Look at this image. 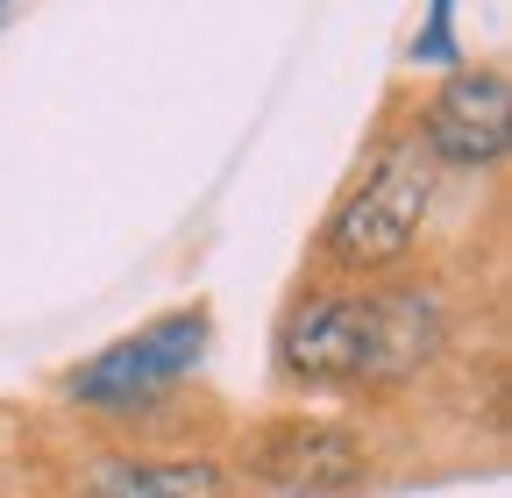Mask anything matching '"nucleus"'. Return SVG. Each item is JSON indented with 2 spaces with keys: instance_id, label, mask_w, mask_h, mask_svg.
Instances as JSON below:
<instances>
[{
  "instance_id": "nucleus-1",
  "label": "nucleus",
  "mask_w": 512,
  "mask_h": 498,
  "mask_svg": "<svg viewBox=\"0 0 512 498\" xmlns=\"http://www.w3.org/2000/svg\"><path fill=\"white\" fill-rule=\"evenodd\" d=\"M448 342V306L434 285H299L271 335V370L285 392H384L420 378Z\"/></svg>"
},
{
  "instance_id": "nucleus-2",
  "label": "nucleus",
  "mask_w": 512,
  "mask_h": 498,
  "mask_svg": "<svg viewBox=\"0 0 512 498\" xmlns=\"http://www.w3.org/2000/svg\"><path fill=\"white\" fill-rule=\"evenodd\" d=\"M434 157L420 150L413 121L406 129H384L363 157V171L349 178V193L328 207L313 235V264L335 271L342 285H377L392 278L399 264H413V249L427 235L434 214Z\"/></svg>"
},
{
  "instance_id": "nucleus-3",
  "label": "nucleus",
  "mask_w": 512,
  "mask_h": 498,
  "mask_svg": "<svg viewBox=\"0 0 512 498\" xmlns=\"http://www.w3.org/2000/svg\"><path fill=\"white\" fill-rule=\"evenodd\" d=\"M207 349H214L207 299L171 306V314L143 321L136 335H121V342L93 349L86 363H72L64 370V399L79 413H100V420H136V413L164 406L185 378H200Z\"/></svg>"
},
{
  "instance_id": "nucleus-4",
  "label": "nucleus",
  "mask_w": 512,
  "mask_h": 498,
  "mask_svg": "<svg viewBox=\"0 0 512 498\" xmlns=\"http://www.w3.org/2000/svg\"><path fill=\"white\" fill-rule=\"evenodd\" d=\"M249 477L271 484L285 498H356L377 470L363 427L328 420V413H278V420H256L249 427Z\"/></svg>"
},
{
  "instance_id": "nucleus-5",
  "label": "nucleus",
  "mask_w": 512,
  "mask_h": 498,
  "mask_svg": "<svg viewBox=\"0 0 512 498\" xmlns=\"http://www.w3.org/2000/svg\"><path fill=\"white\" fill-rule=\"evenodd\" d=\"M413 136L434 171H498L512 143V86L498 65H456L427 107L413 114Z\"/></svg>"
},
{
  "instance_id": "nucleus-6",
  "label": "nucleus",
  "mask_w": 512,
  "mask_h": 498,
  "mask_svg": "<svg viewBox=\"0 0 512 498\" xmlns=\"http://www.w3.org/2000/svg\"><path fill=\"white\" fill-rule=\"evenodd\" d=\"M72 498H235L214 456H93Z\"/></svg>"
},
{
  "instance_id": "nucleus-7",
  "label": "nucleus",
  "mask_w": 512,
  "mask_h": 498,
  "mask_svg": "<svg viewBox=\"0 0 512 498\" xmlns=\"http://www.w3.org/2000/svg\"><path fill=\"white\" fill-rule=\"evenodd\" d=\"M413 65H441V72H456L463 65V43H456V8L448 0H434L420 36H413Z\"/></svg>"
},
{
  "instance_id": "nucleus-8",
  "label": "nucleus",
  "mask_w": 512,
  "mask_h": 498,
  "mask_svg": "<svg viewBox=\"0 0 512 498\" xmlns=\"http://www.w3.org/2000/svg\"><path fill=\"white\" fill-rule=\"evenodd\" d=\"M0 22H8V8H0Z\"/></svg>"
}]
</instances>
